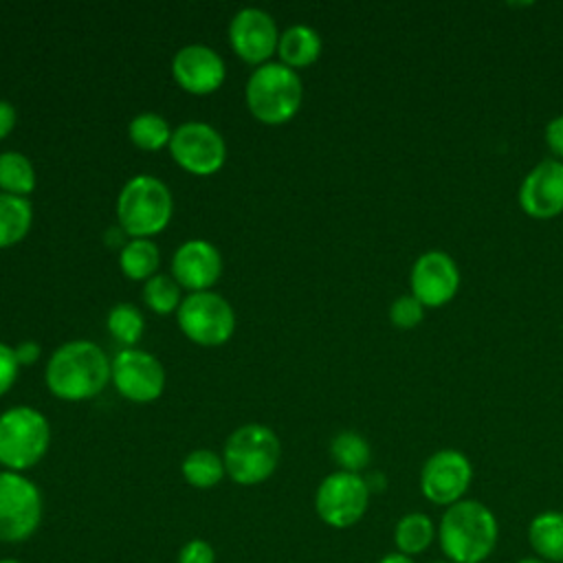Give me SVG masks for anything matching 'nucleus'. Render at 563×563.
<instances>
[{
	"instance_id": "nucleus-28",
	"label": "nucleus",
	"mask_w": 563,
	"mask_h": 563,
	"mask_svg": "<svg viewBox=\"0 0 563 563\" xmlns=\"http://www.w3.org/2000/svg\"><path fill=\"white\" fill-rule=\"evenodd\" d=\"M143 297H145V303L158 314L178 310L183 301L178 282L167 275H152L143 286Z\"/></svg>"
},
{
	"instance_id": "nucleus-27",
	"label": "nucleus",
	"mask_w": 563,
	"mask_h": 563,
	"mask_svg": "<svg viewBox=\"0 0 563 563\" xmlns=\"http://www.w3.org/2000/svg\"><path fill=\"white\" fill-rule=\"evenodd\" d=\"M143 328H145V321H143V314L136 306L132 303H117L110 312H108V330L110 334L125 343V345H134L141 334H143Z\"/></svg>"
},
{
	"instance_id": "nucleus-5",
	"label": "nucleus",
	"mask_w": 563,
	"mask_h": 563,
	"mask_svg": "<svg viewBox=\"0 0 563 563\" xmlns=\"http://www.w3.org/2000/svg\"><path fill=\"white\" fill-rule=\"evenodd\" d=\"M172 194L167 185L150 174L130 178L117 198V218L132 238H150L163 231L172 218Z\"/></svg>"
},
{
	"instance_id": "nucleus-37",
	"label": "nucleus",
	"mask_w": 563,
	"mask_h": 563,
	"mask_svg": "<svg viewBox=\"0 0 563 563\" xmlns=\"http://www.w3.org/2000/svg\"><path fill=\"white\" fill-rule=\"evenodd\" d=\"M0 563H24V561H20V559H13V556H4V559H0Z\"/></svg>"
},
{
	"instance_id": "nucleus-20",
	"label": "nucleus",
	"mask_w": 563,
	"mask_h": 563,
	"mask_svg": "<svg viewBox=\"0 0 563 563\" xmlns=\"http://www.w3.org/2000/svg\"><path fill=\"white\" fill-rule=\"evenodd\" d=\"M282 64L290 68L308 66L312 64L321 53V37L319 33L308 24H292L279 35L277 44Z\"/></svg>"
},
{
	"instance_id": "nucleus-18",
	"label": "nucleus",
	"mask_w": 563,
	"mask_h": 563,
	"mask_svg": "<svg viewBox=\"0 0 563 563\" xmlns=\"http://www.w3.org/2000/svg\"><path fill=\"white\" fill-rule=\"evenodd\" d=\"M528 543L534 556L548 563H563V512L543 510L528 523Z\"/></svg>"
},
{
	"instance_id": "nucleus-8",
	"label": "nucleus",
	"mask_w": 563,
	"mask_h": 563,
	"mask_svg": "<svg viewBox=\"0 0 563 563\" xmlns=\"http://www.w3.org/2000/svg\"><path fill=\"white\" fill-rule=\"evenodd\" d=\"M369 486L363 475L334 471L325 475L314 493V512L317 517L334 528L345 530L356 526L369 506Z\"/></svg>"
},
{
	"instance_id": "nucleus-7",
	"label": "nucleus",
	"mask_w": 563,
	"mask_h": 563,
	"mask_svg": "<svg viewBox=\"0 0 563 563\" xmlns=\"http://www.w3.org/2000/svg\"><path fill=\"white\" fill-rule=\"evenodd\" d=\"M44 517L42 490L33 479L15 471H0V543L29 541Z\"/></svg>"
},
{
	"instance_id": "nucleus-9",
	"label": "nucleus",
	"mask_w": 563,
	"mask_h": 563,
	"mask_svg": "<svg viewBox=\"0 0 563 563\" xmlns=\"http://www.w3.org/2000/svg\"><path fill=\"white\" fill-rule=\"evenodd\" d=\"M176 319L185 336L200 345H220L229 341L235 328L231 303L211 290L187 295L176 310Z\"/></svg>"
},
{
	"instance_id": "nucleus-13",
	"label": "nucleus",
	"mask_w": 563,
	"mask_h": 563,
	"mask_svg": "<svg viewBox=\"0 0 563 563\" xmlns=\"http://www.w3.org/2000/svg\"><path fill=\"white\" fill-rule=\"evenodd\" d=\"M411 295L424 308L449 303L460 288V268L444 251H427L411 266Z\"/></svg>"
},
{
	"instance_id": "nucleus-6",
	"label": "nucleus",
	"mask_w": 563,
	"mask_h": 563,
	"mask_svg": "<svg viewBox=\"0 0 563 563\" xmlns=\"http://www.w3.org/2000/svg\"><path fill=\"white\" fill-rule=\"evenodd\" d=\"M51 429L42 411L20 405L0 413V464L4 471H29L48 451Z\"/></svg>"
},
{
	"instance_id": "nucleus-24",
	"label": "nucleus",
	"mask_w": 563,
	"mask_h": 563,
	"mask_svg": "<svg viewBox=\"0 0 563 563\" xmlns=\"http://www.w3.org/2000/svg\"><path fill=\"white\" fill-rule=\"evenodd\" d=\"M330 455L339 464V471L358 473L369 464L372 449L367 440L356 431H341L330 442Z\"/></svg>"
},
{
	"instance_id": "nucleus-36",
	"label": "nucleus",
	"mask_w": 563,
	"mask_h": 563,
	"mask_svg": "<svg viewBox=\"0 0 563 563\" xmlns=\"http://www.w3.org/2000/svg\"><path fill=\"white\" fill-rule=\"evenodd\" d=\"M515 563H548V561H543V559H539V556H523V559H519V561H515Z\"/></svg>"
},
{
	"instance_id": "nucleus-26",
	"label": "nucleus",
	"mask_w": 563,
	"mask_h": 563,
	"mask_svg": "<svg viewBox=\"0 0 563 563\" xmlns=\"http://www.w3.org/2000/svg\"><path fill=\"white\" fill-rule=\"evenodd\" d=\"M128 134L134 145L143 150H161L163 145H169L172 130L169 123L156 114V112H141L130 121Z\"/></svg>"
},
{
	"instance_id": "nucleus-21",
	"label": "nucleus",
	"mask_w": 563,
	"mask_h": 563,
	"mask_svg": "<svg viewBox=\"0 0 563 563\" xmlns=\"http://www.w3.org/2000/svg\"><path fill=\"white\" fill-rule=\"evenodd\" d=\"M33 220L31 202L22 196L0 191V249L20 242Z\"/></svg>"
},
{
	"instance_id": "nucleus-3",
	"label": "nucleus",
	"mask_w": 563,
	"mask_h": 563,
	"mask_svg": "<svg viewBox=\"0 0 563 563\" xmlns=\"http://www.w3.org/2000/svg\"><path fill=\"white\" fill-rule=\"evenodd\" d=\"M279 440L273 429L260 422L238 427L224 442L222 462L227 475L240 486L266 482L279 464Z\"/></svg>"
},
{
	"instance_id": "nucleus-30",
	"label": "nucleus",
	"mask_w": 563,
	"mask_h": 563,
	"mask_svg": "<svg viewBox=\"0 0 563 563\" xmlns=\"http://www.w3.org/2000/svg\"><path fill=\"white\" fill-rule=\"evenodd\" d=\"M176 563H216V550L205 539H189L180 545Z\"/></svg>"
},
{
	"instance_id": "nucleus-1",
	"label": "nucleus",
	"mask_w": 563,
	"mask_h": 563,
	"mask_svg": "<svg viewBox=\"0 0 563 563\" xmlns=\"http://www.w3.org/2000/svg\"><path fill=\"white\" fill-rule=\"evenodd\" d=\"M499 523L495 512L477 501L462 499L444 508L438 523V543L451 563H484L497 548Z\"/></svg>"
},
{
	"instance_id": "nucleus-12",
	"label": "nucleus",
	"mask_w": 563,
	"mask_h": 563,
	"mask_svg": "<svg viewBox=\"0 0 563 563\" xmlns=\"http://www.w3.org/2000/svg\"><path fill=\"white\" fill-rule=\"evenodd\" d=\"M110 378L121 396L134 402H150L163 394L165 369L150 352L125 347L110 361Z\"/></svg>"
},
{
	"instance_id": "nucleus-16",
	"label": "nucleus",
	"mask_w": 563,
	"mask_h": 563,
	"mask_svg": "<svg viewBox=\"0 0 563 563\" xmlns=\"http://www.w3.org/2000/svg\"><path fill=\"white\" fill-rule=\"evenodd\" d=\"M172 73L178 86L187 92L207 95L224 81V62L205 44H187L174 55Z\"/></svg>"
},
{
	"instance_id": "nucleus-25",
	"label": "nucleus",
	"mask_w": 563,
	"mask_h": 563,
	"mask_svg": "<svg viewBox=\"0 0 563 563\" xmlns=\"http://www.w3.org/2000/svg\"><path fill=\"white\" fill-rule=\"evenodd\" d=\"M35 187V169L22 152H2L0 154V189L13 196H26Z\"/></svg>"
},
{
	"instance_id": "nucleus-38",
	"label": "nucleus",
	"mask_w": 563,
	"mask_h": 563,
	"mask_svg": "<svg viewBox=\"0 0 563 563\" xmlns=\"http://www.w3.org/2000/svg\"><path fill=\"white\" fill-rule=\"evenodd\" d=\"M433 563H451V561H446V559H442V561H433Z\"/></svg>"
},
{
	"instance_id": "nucleus-31",
	"label": "nucleus",
	"mask_w": 563,
	"mask_h": 563,
	"mask_svg": "<svg viewBox=\"0 0 563 563\" xmlns=\"http://www.w3.org/2000/svg\"><path fill=\"white\" fill-rule=\"evenodd\" d=\"M18 367H20V363L15 358L13 347L0 343V396L7 394L11 389V385L15 383Z\"/></svg>"
},
{
	"instance_id": "nucleus-2",
	"label": "nucleus",
	"mask_w": 563,
	"mask_h": 563,
	"mask_svg": "<svg viewBox=\"0 0 563 563\" xmlns=\"http://www.w3.org/2000/svg\"><path fill=\"white\" fill-rule=\"evenodd\" d=\"M110 378V361L92 341H68L46 363V385L64 400L97 396Z\"/></svg>"
},
{
	"instance_id": "nucleus-11",
	"label": "nucleus",
	"mask_w": 563,
	"mask_h": 563,
	"mask_svg": "<svg viewBox=\"0 0 563 563\" xmlns=\"http://www.w3.org/2000/svg\"><path fill=\"white\" fill-rule=\"evenodd\" d=\"M169 152L174 161L191 174H213L222 167L227 147L222 134L202 121H187L172 132Z\"/></svg>"
},
{
	"instance_id": "nucleus-4",
	"label": "nucleus",
	"mask_w": 563,
	"mask_h": 563,
	"mask_svg": "<svg viewBox=\"0 0 563 563\" xmlns=\"http://www.w3.org/2000/svg\"><path fill=\"white\" fill-rule=\"evenodd\" d=\"M303 88L299 75L282 64L266 62L257 66L246 81V106L255 119L277 125L295 117L301 106Z\"/></svg>"
},
{
	"instance_id": "nucleus-17",
	"label": "nucleus",
	"mask_w": 563,
	"mask_h": 563,
	"mask_svg": "<svg viewBox=\"0 0 563 563\" xmlns=\"http://www.w3.org/2000/svg\"><path fill=\"white\" fill-rule=\"evenodd\" d=\"M222 273L220 251L207 240H187L183 242L172 257V275L178 286L189 288L191 292L209 290Z\"/></svg>"
},
{
	"instance_id": "nucleus-34",
	"label": "nucleus",
	"mask_w": 563,
	"mask_h": 563,
	"mask_svg": "<svg viewBox=\"0 0 563 563\" xmlns=\"http://www.w3.org/2000/svg\"><path fill=\"white\" fill-rule=\"evenodd\" d=\"M13 125H15V108L9 101L0 99V139H4L13 130Z\"/></svg>"
},
{
	"instance_id": "nucleus-33",
	"label": "nucleus",
	"mask_w": 563,
	"mask_h": 563,
	"mask_svg": "<svg viewBox=\"0 0 563 563\" xmlns=\"http://www.w3.org/2000/svg\"><path fill=\"white\" fill-rule=\"evenodd\" d=\"M13 352L20 365H31L40 358V345L35 341H22L18 347H13Z\"/></svg>"
},
{
	"instance_id": "nucleus-32",
	"label": "nucleus",
	"mask_w": 563,
	"mask_h": 563,
	"mask_svg": "<svg viewBox=\"0 0 563 563\" xmlns=\"http://www.w3.org/2000/svg\"><path fill=\"white\" fill-rule=\"evenodd\" d=\"M543 136H545V145L552 152V156L556 161H563V114L548 121Z\"/></svg>"
},
{
	"instance_id": "nucleus-35",
	"label": "nucleus",
	"mask_w": 563,
	"mask_h": 563,
	"mask_svg": "<svg viewBox=\"0 0 563 563\" xmlns=\"http://www.w3.org/2000/svg\"><path fill=\"white\" fill-rule=\"evenodd\" d=\"M376 563H416L411 556H405L400 552H387Z\"/></svg>"
},
{
	"instance_id": "nucleus-23",
	"label": "nucleus",
	"mask_w": 563,
	"mask_h": 563,
	"mask_svg": "<svg viewBox=\"0 0 563 563\" xmlns=\"http://www.w3.org/2000/svg\"><path fill=\"white\" fill-rule=\"evenodd\" d=\"M161 255L150 238H132L123 244L119 264L130 279H150L158 268Z\"/></svg>"
},
{
	"instance_id": "nucleus-29",
	"label": "nucleus",
	"mask_w": 563,
	"mask_h": 563,
	"mask_svg": "<svg viewBox=\"0 0 563 563\" xmlns=\"http://www.w3.org/2000/svg\"><path fill=\"white\" fill-rule=\"evenodd\" d=\"M422 317H424V306L413 295H400L389 306V321L400 330L416 328L422 321Z\"/></svg>"
},
{
	"instance_id": "nucleus-19",
	"label": "nucleus",
	"mask_w": 563,
	"mask_h": 563,
	"mask_svg": "<svg viewBox=\"0 0 563 563\" xmlns=\"http://www.w3.org/2000/svg\"><path fill=\"white\" fill-rule=\"evenodd\" d=\"M435 539H438V526L429 515L418 510L402 515L394 526L396 552L411 559L427 552Z\"/></svg>"
},
{
	"instance_id": "nucleus-15",
	"label": "nucleus",
	"mask_w": 563,
	"mask_h": 563,
	"mask_svg": "<svg viewBox=\"0 0 563 563\" xmlns=\"http://www.w3.org/2000/svg\"><path fill=\"white\" fill-rule=\"evenodd\" d=\"M233 51L249 64H266L279 44V33L271 13L257 7L238 11L229 24Z\"/></svg>"
},
{
	"instance_id": "nucleus-22",
	"label": "nucleus",
	"mask_w": 563,
	"mask_h": 563,
	"mask_svg": "<svg viewBox=\"0 0 563 563\" xmlns=\"http://www.w3.org/2000/svg\"><path fill=\"white\" fill-rule=\"evenodd\" d=\"M180 471H183V477H185L187 484H191L194 488H202V490L205 488H213L227 475L222 455H218L211 449H196V451H191L183 460Z\"/></svg>"
},
{
	"instance_id": "nucleus-10",
	"label": "nucleus",
	"mask_w": 563,
	"mask_h": 563,
	"mask_svg": "<svg viewBox=\"0 0 563 563\" xmlns=\"http://www.w3.org/2000/svg\"><path fill=\"white\" fill-rule=\"evenodd\" d=\"M473 482V464L457 449H440L420 468V493L435 506H453L464 499Z\"/></svg>"
},
{
	"instance_id": "nucleus-14",
	"label": "nucleus",
	"mask_w": 563,
	"mask_h": 563,
	"mask_svg": "<svg viewBox=\"0 0 563 563\" xmlns=\"http://www.w3.org/2000/svg\"><path fill=\"white\" fill-rule=\"evenodd\" d=\"M519 207L537 220H550L563 213V161L543 158L523 176Z\"/></svg>"
}]
</instances>
